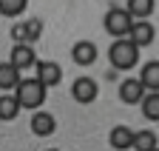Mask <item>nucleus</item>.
Segmentation results:
<instances>
[{"mask_svg": "<svg viewBox=\"0 0 159 151\" xmlns=\"http://www.w3.org/2000/svg\"><path fill=\"white\" fill-rule=\"evenodd\" d=\"M46 97H48V88L37 77H23L20 86L14 88V100L20 103V108H29V111H40Z\"/></svg>", "mask_w": 159, "mask_h": 151, "instance_id": "obj_1", "label": "nucleus"}, {"mask_svg": "<svg viewBox=\"0 0 159 151\" xmlns=\"http://www.w3.org/2000/svg\"><path fill=\"white\" fill-rule=\"evenodd\" d=\"M139 51L131 37H122V40H114L108 46V63L116 68V71H128L134 66H139Z\"/></svg>", "mask_w": 159, "mask_h": 151, "instance_id": "obj_2", "label": "nucleus"}, {"mask_svg": "<svg viewBox=\"0 0 159 151\" xmlns=\"http://www.w3.org/2000/svg\"><path fill=\"white\" fill-rule=\"evenodd\" d=\"M134 23H136V20L128 14L125 6H111V9L105 12V17H102V26H105V31L114 37V40H122V37H128L131 29H134Z\"/></svg>", "mask_w": 159, "mask_h": 151, "instance_id": "obj_3", "label": "nucleus"}, {"mask_svg": "<svg viewBox=\"0 0 159 151\" xmlns=\"http://www.w3.org/2000/svg\"><path fill=\"white\" fill-rule=\"evenodd\" d=\"M71 97H74V103H80V106L97 103V97H99V83H97L94 77H77V80L71 83Z\"/></svg>", "mask_w": 159, "mask_h": 151, "instance_id": "obj_4", "label": "nucleus"}, {"mask_svg": "<svg viewBox=\"0 0 159 151\" xmlns=\"http://www.w3.org/2000/svg\"><path fill=\"white\" fill-rule=\"evenodd\" d=\"M34 77L43 83L46 88H51V86H60V80H63V68H60V63H54V60H40L34 66Z\"/></svg>", "mask_w": 159, "mask_h": 151, "instance_id": "obj_5", "label": "nucleus"}, {"mask_svg": "<svg viewBox=\"0 0 159 151\" xmlns=\"http://www.w3.org/2000/svg\"><path fill=\"white\" fill-rule=\"evenodd\" d=\"M134 134H136V131H134L131 125L119 123V125H114V128L108 131V145H111L114 151H131V148H134Z\"/></svg>", "mask_w": 159, "mask_h": 151, "instance_id": "obj_6", "label": "nucleus"}, {"mask_svg": "<svg viewBox=\"0 0 159 151\" xmlns=\"http://www.w3.org/2000/svg\"><path fill=\"white\" fill-rule=\"evenodd\" d=\"M97 57H99V49H97V43H91V40H77L74 46H71V60L77 63V66H94L97 63Z\"/></svg>", "mask_w": 159, "mask_h": 151, "instance_id": "obj_7", "label": "nucleus"}, {"mask_svg": "<svg viewBox=\"0 0 159 151\" xmlns=\"http://www.w3.org/2000/svg\"><path fill=\"white\" fill-rule=\"evenodd\" d=\"M145 94H148L145 86L139 83L136 77H125L122 83H119V100H122L125 106H139Z\"/></svg>", "mask_w": 159, "mask_h": 151, "instance_id": "obj_8", "label": "nucleus"}, {"mask_svg": "<svg viewBox=\"0 0 159 151\" xmlns=\"http://www.w3.org/2000/svg\"><path fill=\"white\" fill-rule=\"evenodd\" d=\"M57 131V117L51 114V111H34L31 114V134L34 137H51Z\"/></svg>", "mask_w": 159, "mask_h": 151, "instance_id": "obj_9", "label": "nucleus"}, {"mask_svg": "<svg viewBox=\"0 0 159 151\" xmlns=\"http://www.w3.org/2000/svg\"><path fill=\"white\" fill-rule=\"evenodd\" d=\"M9 63L20 71H26V68H34L40 60H37V54H34V46H11V57Z\"/></svg>", "mask_w": 159, "mask_h": 151, "instance_id": "obj_10", "label": "nucleus"}, {"mask_svg": "<svg viewBox=\"0 0 159 151\" xmlns=\"http://www.w3.org/2000/svg\"><path fill=\"white\" fill-rule=\"evenodd\" d=\"M128 37L134 40L136 49H145V46H151V43L156 40V29H153V23H148V20H136Z\"/></svg>", "mask_w": 159, "mask_h": 151, "instance_id": "obj_11", "label": "nucleus"}, {"mask_svg": "<svg viewBox=\"0 0 159 151\" xmlns=\"http://www.w3.org/2000/svg\"><path fill=\"white\" fill-rule=\"evenodd\" d=\"M139 83L145 86V91H159V60H148L139 68Z\"/></svg>", "mask_w": 159, "mask_h": 151, "instance_id": "obj_12", "label": "nucleus"}, {"mask_svg": "<svg viewBox=\"0 0 159 151\" xmlns=\"http://www.w3.org/2000/svg\"><path fill=\"white\" fill-rule=\"evenodd\" d=\"M20 74H23V71L14 68L9 60H6V63H0V91H11V94H14V88L20 86V80H23Z\"/></svg>", "mask_w": 159, "mask_h": 151, "instance_id": "obj_13", "label": "nucleus"}, {"mask_svg": "<svg viewBox=\"0 0 159 151\" xmlns=\"http://www.w3.org/2000/svg\"><path fill=\"white\" fill-rule=\"evenodd\" d=\"M20 111L23 108L14 100V94H0V123H14Z\"/></svg>", "mask_w": 159, "mask_h": 151, "instance_id": "obj_14", "label": "nucleus"}, {"mask_svg": "<svg viewBox=\"0 0 159 151\" xmlns=\"http://www.w3.org/2000/svg\"><path fill=\"white\" fill-rule=\"evenodd\" d=\"M139 108H142V117L151 120V123H159V91H148L142 103H139Z\"/></svg>", "mask_w": 159, "mask_h": 151, "instance_id": "obj_15", "label": "nucleus"}, {"mask_svg": "<svg viewBox=\"0 0 159 151\" xmlns=\"http://www.w3.org/2000/svg\"><path fill=\"white\" fill-rule=\"evenodd\" d=\"M159 148V137L153 134V131H136L134 134V148L131 151H156Z\"/></svg>", "mask_w": 159, "mask_h": 151, "instance_id": "obj_16", "label": "nucleus"}, {"mask_svg": "<svg viewBox=\"0 0 159 151\" xmlns=\"http://www.w3.org/2000/svg\"><path fill=\"white\" fill-rule=\"evenodd\" d=\"M125 9H128V14L134 17V20H148V17L153 14V0H131Z\"/></svg>", "mask_w": 159, "mask_h": 151, "instance_id": "obj_17", "label": "nucleus"}, {"mask_svg": "<svg viewBox=\"0 0 159 151\" xmlns=\"http://www.w3.org/2000/svg\"><path fill=\"white\" fill-rule=\"evenodd\" d=\"M23 31H26V46H34L40 37H43V20H40V17L23 20Z\"/></svg>", "mask_w": 159, "mask_h": 151, "instance_id": "obj_18", "label": "nucleus"}, {"mask_svg": "<svg viewBox=\"0 0 159 151\" xmlns=\"http://www.w3.org/2000/svg\"><path fill=\"white\" fill-rule=\"evenodd\" d=\"M26 9H29V3L26 0H0V14L3 17H20V14H26Z\"/></svg>", "mask_w": 159, "mask_h": 151, "instance_id": "obj_19", "label": "nucleus"}, {"mask_svg": "<svg viewBox=\"0 0 159 151\" xmlns=\"http://www.w3.org/2000/svg\"><path fill=\"white\" fill-rule=\"evenodd\" d=\"M48 151H60V148H48Z\"/></svg>", "mask_w": 159, "mask_h": 151, "instance_id": "obj_20", "label": "nucleus"}, {"mask_svg": "<svg viewBox=\"0 0 159 151\" xmlns=\"http://www.w3.org/2000/svg\"><path fill=\"white\" fill-rule=\"evenodd\" d=\"M156 151H159V148H156Z\"/></svg>", "mask_w": 159, "mask_h": 151, "instance_id": "obj_21", "label": "nucleus"}]
</instances>
